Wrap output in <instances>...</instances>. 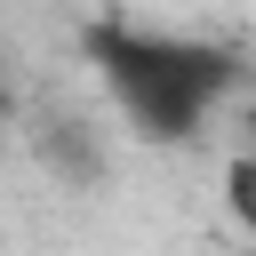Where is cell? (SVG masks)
<instances>
[{
  "instance_id": "1",
  "label": "cell",
  "mask_w": 256,
  "mask_h": 256,
  "mask_svg": "<svg viewBox=\"0 0 256 256\" xmlns=\"http://www.w3.org/2000/svg\"><path fill=\"white\" fill-rule=\"evenodd\" d=\"M88 64L104 80V96L120 104V120L144 144H184L208 128V112L232 96L240 64L216 40H184V32H152V24H88Z\"/></svg>"
},
{
  "instance_id": "2",
  "label": "cell",
  "mask_w": 256,
  "mask_h": 256,
  "mask_svg": "<svg viewBox=\"0 0 256 256\" xmlns=\"http://www.w3.org/2000/svg\"><path fill=\"white\" fill-rule=\"evenodd\" d=\"M224 184H232V208H240V216H256V160H232V168H224Z\"/></svg>"
},
{
  "instance_id": "3",
  "label": "cell",
  "mask_w": 256,
  "mask_h": 256,
  "mask_svg": "<svg viewBox=\"0 0 256 256\" xmlns=\"http://www.w3.org/2000/svg\"><path fill=\"white\" fill-rule=\"evenodd\" d=\"M0 128H8V80H0Z\"/></svg>"
}]
</instances>
